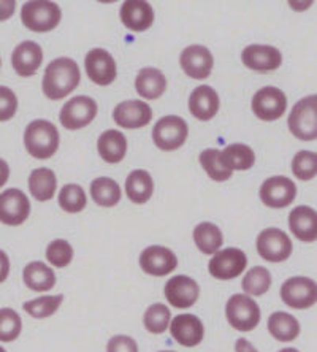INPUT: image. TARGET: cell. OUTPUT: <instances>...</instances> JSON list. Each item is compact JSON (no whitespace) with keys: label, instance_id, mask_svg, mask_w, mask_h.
I'll use <instances>...</instances> for the list:
<instances>
[{"label":"cell","instance_id":"cell-17","mask_svg":"<svg viewBox=\"0 0 317 352\" xmlns=\"http://www.w3.org/2000/svg\"><path fill=\"white\" fill-rule=\"evenodd\" d=\"M140 267L151 276H167L178 267L175 252L165 246H149L140 254Z\"/></svg>","mask_w":317,"mask_h":352},{"label":"cell","instance_id":"cell-16","mask_svg":"<svg viewBox=\"0 0 317 352\" xmlns=\"http://www.w3.org/2000/svg\"><path fill=\"white\" fill-rule=\"evenodd\" d=\"M171 336L184 348H195L205 336V327L195 314H178L170 320Z\"/></svg>","mask_w":317,"mask_h":352},{"label":"cell","instance_id":"cell-1","mask_svg":"<svg viewBox=\"0 0 317 352\" xmlns=\"http://www.w3.org/2000/svg\"><path fill=\"white\" fill-rule=\"evenodd\" d=\"M80 81L81 74L76 62L69 58H59L46 67L41 87L51 100H61L74 92Z\"/></svg>","mask_w":317,"mask_h":352},{"label":"cell","instance_id":"cell-45","mask_svg":"<svg viewBox=\"0 0 317 352\" xmlns=\"http://www.w3.org/2000/svg\"><path fill=\"white\" fill-rule=\"evenodd\" d=\"M8 274H10V258L7 256V252L0 250V284L8 278Z\"/></svg>","mask_w":317,"mask_h":352},{"label":"cell","instance_id":"cell-13","mask_svg":"<svg viewBox=\"0 0 317 352\" xmlns=\"http://www.w3.org/2000/svg\"><path fill=\"white\" fill-rule=\"evenodd\" d=\"M30 214V201L23 190L7 189L0 194V222L5 226H21Z\"/></svg>","mask_w":317,"mask_h":352},{"label":"cell","instance_id":"cell-26","mask_svg":"<svg viewBox=\"0 0 317 352\" xmlns=\"http://www.w3.org/2000/svg\"><path fill=\"white\" fill-rule=\"evenodd\" d=\"M97 149L100 157L108 164H118L126 157L127 140L119 131H107L98 137Z\"/></svg>","mask_w":317,"mask_h":352},{"label":"cell","instance_id":"cell-41","mask_svg":"<svg viewBox=\"0 0 317 352\" xmlns=\"http://www.w3.org/2000/svg\"><path fill=\"white\" fill-rule=\"evenodd\" d=\"M46 258L56 268H64L74 261V248L67 240H54L46 248Z\"/></svg>","mask_w":317,"mask_h":352},{"label":"cell","instance_id":"cell-29","mask_svg":"<svg viewBox=\"0 0 317 352\" xmlns=\"http://www.w3.org/2000/svg\"><path fill=\"white\" fill-rule=\"evenodd\" d=\"M126 192L135 205L146 204L154 192V181L146 170H133L127 176Z\"/></svg>","mask_w":317,"mask_h":352},{"label":"cell","instance_id":"cell-22","mask_svg":"<svg viewBox=\"0 0 317 352\" xmlns=\"http://www.w3.org/2000/svg\"><path fill=\"white\" fill-rule=\"evenodd\" d=\"M121 21L133 32H144L154 23V10L143 0H127L121 7Z\"/></svg>","mask_w":317,"mask_h":352},{"label":"cell","instance_id":"cell-32","mask_svg":"<svg viewBox=\"0 0 317 352\" xmlns=\"http://www.w3.org/2000/svg\"><path fill=\"white\" fill-rule=\"evenodd\" d=\"M194 241L200 252L210 256L221 250L224 236H222V232L217 226L211 224V222H201L194 229Z\"/></svg>","mask_w":317,"mask_h":352},{"label":"cell","instance_id":"cell-37","mask_svg":"<svg viewBox=\"0 0 317 352\" xmlns=\"http://www.w3.org/2000/svg\"><path fill=\"white\" fill-rule=\"evenodd\" d=\"M85 190L78 184H65L59 192V206L65 213H81L86 208Z\"/></svg>","mask_w":317,"mask_h":352},{"label":"cell","instance_id":"cell-33","mask_svg":"<svg viewBox=\"0 0 317 352\" xmlns=\"http://www.w3.org/2000/svg\"><path fill=\"white\" fill-rule=\"evenodd\" d=\"M91 195L97 205L111 208V206H116L121 201L122 194L116 181L102 176V178L94 179L91 183Z\"/></svg>","mask_w":317,"mask_h":352},{"label":"cell","instance_id":"cell-25","mask_svg":"<svg viewBox=\"0 0 317 352\" xmlns=\"http://www.w3.org/2000/svg\"><path fill=\"white\" fill-rule=\"evenodd\" d=\"M135 89H137L140 97L155 100L167 89V78L159 69L146 67V69L138 72L137 78H135Z\"/></svg>","mask_w":317,"mask_h":352},{"label":"cell","instance_id":"cell-39","mask_svg":"<svg viewBox=\"0 0 317 352\" xmlns=\"http://www.w3.org/2000/svg\"><path fill=\"white\" fill-rule=\"evenodd\" d=\"M23 330V320L19 314L12 308L0 309V341L12 343L21 335Z\"/></svg>","mask_w":317,"mask_h":352},{"label":"cell","instance_id":"cell-20","mask_svg":"<svg viewBox=\"0 0 317 352\" xmlns=\"http://www.w3.org/2000/svg\"><path fill=\"white\" fill-rule=\"evenodd\" d=\"M243 64L256 72H272L283 64V54L278 48L268 45H249L241 53Z\"/></svg>","mask_w":317,"mask_h":352},{"label":"cell","instance_id":"cell-12","mask_svg":"<svg viewBox=\"0 0 317 352\" xmlns=\"http://www.w3.org/2000/svg\"><path fill=\"white\" fill-rule=\"evenodd\" d=\"M295 197H297V186L285 176H272L261 186V200L268 208H285L294 204Z\"/></svg>","mask_w":317,"mask_h":352},{"label":"cell","instance_id":"cell-3","mask_svg":"<svg viewBox=\"0 0 317 352\" xmlns=\"http://www.w3.org/2000/svg\"><path fill=\"white\" fill-rule=\"evenodd\" d=\"M62 12L59 5L50 0H32L25 2L21 10L23 24L32 32H51L61 23Z\"/></svg>","mask_w":317,"mask_h":352},{"label":"cell","instance_id":"cell-43","mask_svg":"<svg viewBox=\"0 0 317 352\" xmlns=\"http://www.w3.org/2000/svg\"><path fill=\"white\" fill-rule=\"evenodd\" d=\"M107 352H138V344L131 336L116 335L108 340Z\"/></svg>","mask_w":317,"mask_h":352},{"label":"cell","instance_id":"cell-19","mask_svg":"<svg viewBox=\"0 0 317 352\" xmlns=\"http://www.w3.org/2000/svg\"><path fill=\"white\" fill-rule=\"evenodd\" d=\"M113 119L122 129H142L153 119V110L143 100H126L114 108Z\"/></svg>","mask_w":317,"mask_h":352},{"label":"cell","instance_id":"cell-10","mask_svg":"<svg viewBox=\"0 0 317 352\" xmlns=\"http://www.w3.org/2000/svg\"><path fill=\"white\" fill-rule=\"evenodd\" d=\"M97 103L94 98L86 96H76L70 98L61 110V124L69 131L83 129L96 119Z\"/></svg>","mask_w":317,"mask_h":352},{"label":"cell","instance_id":"cell-18","mask_svg":"<svg viewBox=\"0 0 317 352\" xmlns=\"http://www.w3.org/2000/svg\"><path fill=\"white\" fill-rule=\"evenodd\" d=\"M181 69L187 76L194 80H206L211 75L215 59L210 50L201 45H192L184 48L179 58Z\"/></svg>","mask_w":317,"mask_h":352},{"label":"cell","instance_id":"cell-14","mask_svg":"<svg viewBox=\"0 0 317 352\" xmlns=\"http://www.w3.org/2000/svg\"><path fill=\"white\" fill-rule=\"evenodd\" d=\"M165 298L171 305V307L178 309H186L194 307L200 295V287L197 281L184 276V274H178L168 279L165 284Z\"/></svg>","mask_w":317,"mask_h":352},{"label":"cell","instance_id":"cell-47","mask_svg":"<svg viewBox=\"0 0 317 352\" xmlns=\"http://www.w3.org/2000/svg\"><path fill=\"white\" fill-rule=\"evenodd\" d=\"M10 178V167L8 164L5 162L3 159H0V188H3L7 184V181Z\"/></svg>","mask_w":317,"mask_h":352},{"label":"cell","instance_id":"cell-27","mask_svg":"<svg viewBox=\"0 0 317 352\" xmlns=\"http://www.w3.org/2000/svg\"><path fill=\"white\" fill-rule=\"evenodd\" d=\"M23 279L25 286L35 292H48L56 286V274L53 268L43 262H32L25 265Z\"/></svg>","mask_w":317,"mask_h":352},{"label":"cell","instance_id":"cell-15","mask_svg":"<svg viewBox=\"0 0 317 352\" xmlns=\"http://www.w3.org/2000/svg\"><path fill=\"white\" fill-rule=\"evenodd\" d=\"M85 67L87 76L97 86H108L116 80V62H114L113 56L105 50L96 48L89 51L86 56Z\"/></svg>","mask_w":317,"mask_h":352},{"label":"cell","instance_id":"cell-42","mask_svg":"<svg viewBox=\"0 0 317 352\" xmlns=\"http://www.w3.org/2000/svg\"><path fill=\"white\" fill-rule=\"evenodd\" d=\"M18 110V98L7 86H0V122L10 121Z\"/></svg>","mask_w":317,"mask_h":352},{"label":"cell","instance_id":"cell-28","mask_svg":"<svg viewBox=\"0 0 317 352\" xmlns=\"http://www.w3.org/2000/svg\"><path fill=\"white\" fill-rule=\"evenodd\" d=\"M219 160L226 170H249L256 162V154L248 144L235 143L228 144L226 149L219 153Z\"/></svg>","mask_w":317,"mask_h":352},{"label":"cell","instance_id":"cell-49","mask_svg":"<svg viewBox=\"0 0 317 352\" xmlns=\"http://www.w3.org/2000/svg\"><path fill=\"white\" fill-rule=\"evenodd\" d=\"M0 352H7V351H5V349L2 348V346H0Z\"/></svg>","mask_w":317,"mask_h":352},{"label":"cell","instance_id":"cell-6","mask_svg":"<svg viewBox=\"0 0 317 352\" xmlns=\"http://www.w3.org/2000/svg\"><path fill=\"white\" fill-rule=\"evenodd\" d=\"M187 122L179 116H165L159 119L153 129V140L155 146L162 151L179 149L187 140Z\"/></svg>","mask_w":317,"mask_h":352},{"label":"cell","instance_id":"cell-4","mask_svg":"<svg viewBox=\"0 0 317 352\" xmlns=\"http://www.w3.org/2000/svg\"><path fill=\"white\" fill-rule=\"evenodd\" d=\"M228 324L238 332H252L261 324V308L246 294H235L226 305Z\"/></svg>","mask_w":317,"mask_h":352},{"label":"cell","instance_id":"cell-48","mask_svg":"<svg viewBox=\"0 0 317 352\" xmlns=\"http://www.w3.org/2000/svg\"><path fill=\"white\" fill-rule=\"evenodd\" d=\"M279 352H298V349H294V348H285V349H281Z\"/></svg>","mask_w":317,"mask_h":352},{"label":"cell","instance_id":"cell-46","mask_svg":"<svg viewBox=\"0 0 317 352\" xmlns=\"http://www.w3.org/2000/svg\"><path fill=\"white\" fill-rule=\"evenodd\" d=\"M235 352H259V351L254 348V344L249 343L248 340L238 338L235 343Z\"/></svg>","mask_w":317,"mask_h":352},{"label":"cell","instance_id":"cell-8","mask_svg":"<svg viewBox=\"0 0 317 352\" xmlns=\"http://www.w3.org/2000/svg\"><path fill=\"white\" fill-rule=\"evenodd\" d=\"M248 257L238 248H227V250L215 252V256L208 263V272L212 278L219 281H228L246 270Z\"/></svg>","mask_w":317,"mask_h":352},{"label":"cell","instance_id":"cell-36","mask_svg":"<svg viewBox=\"0 0 317 352\" xmlns=\"http://www.w3.org/2000/svg\"><path fill=\"white\" fill-rule=\"evenodd\" d=\"M64 302V295H46L23 305L24 311L35 319H45L53 316Z\"/></svg>","mask_w":317,"mask_h":352},{"label":"cell","instance_id":"cell-2","mask_svg":"<svg viewBox=\"0 0 317 352\" xmlns=\"http://www.w3.org/2000/svg\"><path fill=\"white\" fill-rule=\"evenodd\" d=\"M24 146L30 156L45 160L53 157L59 148V132L53 122L37 119L25 127Z\"/></svg>","mask_w":317,"mask_h":352},{"label":"cell","instance_id":"cell-24","mask_svg":"<svg viewBox=\"0 0 317 352\" xmlns=\"http://www.w3.org/2000/svg\"><path fill=\"white\" fill-rule=\"evenodd\" d=\"M289 227L300 241L314 243L317 240V214L311 206H297L289 214Z\"/></svg>","mask_w":317,"mask_h":352},{"label":"cell","instance_id":"cell-38","mask_svg":"<svg viewBox=\"0 0 317 352\" xmlns=\"http://www.w3.org/2000/svg\"><path fill=\"white\" fill-rule=\"evenodd\" d=\"M219 149H205V151L200 154V164L212 181L222 183V181L230 179L233 172L222 167L219 160Z\"/></svg>","mask_w":317,"mask_h":352},{"label":"cell","instance_id":"cell-5","mask_svg":"<svg viewBox=\"0 0 317 352\" xmlns=\"http://www.w3.org/2000/svg\"><path fill=\"white\" fill-rule=\"evenodd\" d=\"M287 124L294 137L303 142H314L317 138V97L309 96L295 103Z\"/></svg>","mask_w":317,"mask_h":352},{"label":"cell","instance_id":"cell-31","mask_svg":"<svg viewBox=\"0 0 317 352\" xmlns=\"http://www.w3.org/2000/svg\"><path fill=\"white\" fill-rule=\"evenodd\" d=\"M268 332L272 333L274 340L285 343V341H294L300 335V324L292 314L276 311L270 316L268 319Z\"/></svg>","mask_w":317,"mask_h":352},{"label":"cell","instance_id":"cell-9","mask_svg":"<svg viewBox=\"0 0 317 352\" xmlns=\"http://www.w3.org/2000/svg\"><path fill=\"white\" fill-rule=\"evenodd\" d=\"M281 298L294 309H308L314 307L317 300V287L311 278L294 276L281 286Z\"/></svg>","mask_w":317,"mask_h":352},{"label":"cell","instance_id":"cell-23","mask_svg":"<svg viewBox=\"0 0 317 352\" xmlns=\"http://www.w3.org/2000/svg\"><path fill=\"white\" fill-rule=\"evenodd\" d=\"M219 96L210 86H199L189 97V111L199 121H210L219 111Z\"/></svg>","mask_w":317,"mask_h":352},{"label":"cell","instance_id":"cell-40","mask_svg":"<svg viewBox=\"0 0 317 352\" xmlns=\"http://www.w3.org/2000/svg\"><path fill=\"white\" fill-rule=\"evenodd\" d=\"M292 172L301 181L316 178L317 154L314 151H300L292 160Z\"/></svg>","mask_w":317,"mask_h":352},{"label":"cell","instance_id":"cell-7","mask_svg":"<svg viewBox=\"0 0 317 352\" xmlns=\"http://www.w3.org/2000/svg\"><path fill=\"white\" fill-rule=\"evenodd\" d=\"M257 252L267 262H284L292 254V241L284 230L270 227L257 236Z\"/></svg>","mask_w":317,"mask_h":352},{"label":"cell","instance_id":"cell-11","mask_svg":"<svg viewBox=\"0 0 317 352\" xmlns=\"http://www.w3.org/2000/svg\"><path fill=\"white\" fill-rule=\"evenodd\" d=\"M285 108H287V98L278 87L265 86L252 97V111L261 121H276L283 118Z\"/></svg>","mask_w":317,"mask_h":352},{"label":"cell","instance_id":"cell-30","mask_svg":"<svg viewBox=\"0 0 317 352\" xmlns=\"http://www.w3.org/2000/svg\"><path fill=\"white\" fill-rule=\"evenodd\" d=\"M57 178L53 170L35 168L29 176V190L35 200L48 201L54 197Z\"/></svg>","mask_w":317,"mask_h":352},{"label":"cell","instance_id":"cell-50","mask_svg":"<svg viewBox=\"0 0 317 352\" xmlns=\"http://www.w3.org/2000/svg\"><path fill=\"white\" fill-rule=\"evenodd\" d=\"M162 352H173V351H162Z\"/></svg>","mask_w":317,"mask_h":352},{"label":"cell","instance_id":"cell-35","mask_svg":"<svg viewBox=\"0 0 317 352\" xmlns=\"http://www.w3.org/2000/svg\"><path fill=\"white\" fill-rule=\"evenodd\" d=\"M171 320V314L168 307H165L164 303H154L146 309V313L143 316V324L144 329L149 333L160 335L168 329Z\"/></svg>","mask_w":317,"mask_h":352},{"label":"cell","instance_id":"cell-21","mask_svg":"<svg viewBox=\"0 0 317 352\" xmlns=\"http://www.w3.org/2000/svg\"><path fill=\"white\" fill-rule=\"evenodd\" d=\"M43 60V50L35 41H23L14 48L12 54V64L14 72L23 78L35 75Z\"/></svg>","mask_w":317,"mask_h":352},{"label":"cell","instance_id":"cell-34","mask_svg":"<svg viewBox=\"0 0 317 352\" xmlns=\"http://www.w3.org/2000/svg\"><path fill=\"white\" fill-rule=\"evenodd\" d=\"M243 291L251 297H261L272 287V274L265 267H254L243 278Z\"/></svg>","mask_w":317,"mask_h":352},{"label":"cell","instance_id":"cell-44","mask_svg":"<svg viewBox=\"0 0 317 352\" xmlns=\"http://www.w3.org/2000/svg\"><path fill=\"white\" fill-rule=\"evenodd\" d=\"M14 10H17V3H14L13 0H2V2H0V23L12 18Z\"/></svg>","mask_w":317,"mask_h":352}]
</instances>
